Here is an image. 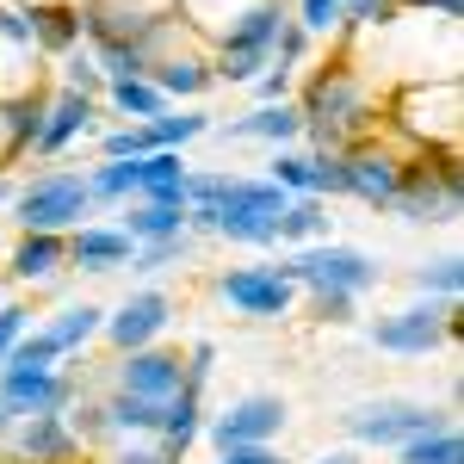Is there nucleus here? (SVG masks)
Returning <instances> with one entry per match:
<instances>
[{"label":"nucleus","instance_id":"obj_1","mask_svg":"<svg viewBox=\"0 0 464 464\" xmlns=\"http://www.w3.org/2000/svg\"><path fill=\"white\" fill-rule=\"evenodd\" d=\"M279 273H285L291 285H310L316 297H359V291H372L378 279H384L372 254L334 248V242H310V248H297L291 260H279Z\"/></svg>","mask_w":464,"mask_h":464},{"label":"nucleus","instance_id":"obj_2","mask_svg":"<svg viewBox=\"0 0 464 464\" xmlns=\"http://www.w3.org/2000/svg\"><path fill=\"white\" fill-rule=\"evenodd\" d=\"M279 211H285V192L273 179H242L229 186V198L217 205V236L229 242H248V248H266L279 242Z\"/></svg>","mask_w":464,"mask_h":464},{"label":"nucleus","instance_id":"obj_3","mask_svg":"<svg viewBox=\"0 0 464 464\" xmlns=\"http://www.w3.org/2000/svg\"><path fill=\"white\" fill-rule=\"evenodd\" d=\"M279 6L273 0H260L254 13H242L229 32L217 37V74L223 81H254V74L266 69V56H273V44H279Z\"/></svg>","mask_w":464,"mask_h":464},{"label":"nucleus","instance_id":"obj_4","mask_svg":"<svg viewBox=\"0 0 464 464\" xmlns=\"http://www.w3.org/2000/svg\"><path fill=\"white\" fill-rule=\"evenodd\" d=\"M93 205V192H87V179L81 174H37L25 192H19V223L32 229V236H63L69 223H81Z\"/></svg>","mask_w":464,"mask_h":464},{"label":"nucleus","instance_id":"obj_5","mask_svg":"<svg viewBox=\"0 0 464 464\" xmlns=\"http://www.w3.org/2000/svg\"><path fill=\"white\" fill-rule=\"evenodd\" d=\"M391 211H402L409 223H452V217H459V174H452V161L402 168Z\"/></svg>","mask_w":464,"mask_h":464},{"label":"nucleus","instance_id":"obj_6","mask_svg":"<svg viewBox=\"0 0 464 464\" xmlns=\"http://www.w3.org/2000/svg\"><path fill=\"white\" fill-rule=\"evenodd\" d=\"M446 428L440 409H421V402H365L347 415V433L365 440V446H402V440H421V433Z\"/></svg>","mask_w":464,"mask_h":464},{"label":"nucleus","instance_id":"obj_7","mask_svg":"<svg viewBox=\"0 0 464 464\" xmlns=\"http://www.w3.org/2000/svg\"><path fill=\"white\" fill-rule=\"evenodd\" d=\"M452 334V310L446 304H409V310H396V316H384V322H372V341L384 347V353H433L440 341Z\"/></svg>","mask_w":464,"mask_h":464},{"label":"nucleus","instance_id":"obj_8","mask_svg":"<svg viewBox=\"0 0 464 464\" xmlns=\"http://www.w3.org/2000/svg\"><path fill=\"white\" fill-rule=\"evenodd\" d=\"M223 304H236L242 316H285L297 285H291L279 266H236V273H223Z\"/></svg>","mask_w":464,"mask_h":464},{"label":"nucleus","instance_id":"obj_9","mask_svg":"<svg viewBox=\"0 0 464 464\" xmlns=\"http://www.w3.org/2000/svg\"><path fill=\"white\" fill-rule=\"evenodd\" d=\"M279 428H285L279 396H242L236 409H223L211 421V440H217V452H236V446H266Z\"/></svg>","mask_w":464,"mask_h":464},{"label":"nucleus","instance_id":"obj_10","mask_svg":"<svg viewBox=\"0 0 464 464\" xmlns=\"http://www.w3.org/2000/svg\"><path fill=\"white\" fill-rule=\"evenodd\" d=\"M74 396V384L50 365V372H19V365H0V409L13 415H63V402Z\"/></svg>","mask_w":464,"mask_h":464},{"label":"nucleus","instance_id":"obj_11","mask_svg":"<svg viewBox=\"0 0 464 464\" xmlns=\"http://www.w3.org/2000/svg\"><path fill=\"white\" fill-rule=\"evenodd\" d=\"M118 391L143 396V402H168L174 391H186V365H179V353L137 347V353H124V365H118Z\"/></svg>","mask_w":464,"mask_h":464},{"label":"nucleus","instance_id":"obj_12","mask_svg":"<svg viewBox=\"0 0 464 464\" xmlns=\"http://www.w3.org/2000/svg\"><path fill=\"white\" fill-rule=\"evenodd\" d=\"M396 179H402V161L391 149H353L341 155V192H353L359 205H391L396 198Z\"/></svg>","mask_w":464,"mask_h":464},{"label":"nucleus","instance_id":"obj_13","mask_svg":"<svg viewBox=\"0 0 464 464\" xmlns=\"http://www.w3.org/2000/svg\"><path fill=\"white\" fill-rule=\"evenodd\" d=\"M168 310H174V304H168L161 291H137V297H130V304H124V310L106 322L111 347H118V353H137V347H149V341L168 328Z\"/></svg>","mask_w":464,"mask_h":464},{"label":"nucleus","instance_id":"obj_14","mask_svg":"<svg viewBox=\"0 0 464 464\" xmlns=\"http://www.w3.org/2000/svg\"><path fill=\"white\" fill-rule=\"evenodd\" d=\"M137 242L124 229H74L69 236V260L81 273H111V266H130Z\"/></svg>","mask_w":464,"mask_h":464},{"label":"nucleus","instance_id":"obj_15","mask_svg":"<svg viewBox=\"0 0 464 464\" xmlns=\"http://www.w3.org/2000/svg\"><path fill=\"white\" fill-rule=\"evenodd\" d=\"M19 452H25L32 464H69L74 452H81V440L69 433L63 415H32L25 433H19Z\"/></svg>","mask_w":464,"mask_h":464},{"label":"nucleus","instance_id":"obj_16","mask_svg":"<svg viewBox=\"0 0 464 464\" xmlns=\"http://www.w3.org/2000/svg\"><path fill=\"white\" fill-rule=\"evenodd\" d=\"M87 118H93L87 93H63L56 106L44 111V124H37V155H56V149H69L74 137H87Z\"/></svg>","mask_w":464,"mask_h":464},{"label":"nucleus","instance_id":"obj_17","mask_svg":"<svg viewBox=\"0 0 464 464\" xmlns=\"http://www.w3.org/2000/svg\"><path fill=\"white\" fill-rule=\"evenodd\" d=\"M297 130H304V111L285 106V100H279V106H260V111H248V118L229 124L236 143H291Z\"/></svg>","mask_w":464,"mask_h":464},{"label":"nucleus","instance_id":"obj_18","mask_svg":"<svg viewBox=\"0 0 464 464\" xmlns=\"http://www.w3.org/2000/svg\"><path fill=\"white\" fill-rule=\"evenodd\" d=\"M124 236L130 242H168V236H186V205H149L137 198L124 211Z\"/></svg>","mask_w":464,"mask_h":464},{"label":"nucleus","instance_id":"obj_19","mask_svg":"<svg viewBox=\"0 0 464 464\" xmlns=\"http://www.w3.org/2000/svg\"><path fill=\"white\" fill-rule=\"evenodd\" d=\"M155 433H161V446H168L174 459H186V446L198 440V391H174V396H168Z\"/></svg>","mask_w":464,"mask_h":464},{"label":"nucleus","instance_id":"obj_20","mask_svg":"<svg viewBox=\"0 0 464 464\" xmlns=\"http://www.w3.org/2000/svg\"><path fill=\"white\" fill-rule=\"evenodd\" d=\"M63 260H69V242H63V236H32V229H25V242L13 248V279H25V285H32V279H50Z\"/></svg>","mask_w":464,"mask_h":464},{"label":"nucleus","instance_id":"obj_21","mask_svg":"<svg viewBox=\"0 0 464 464\" xmlns=\"http://www.w3.org/2000/svg\"><path fill=\"white\" fill-rule=\"evenodd\" d=\"M149 81H155V87H161V100H168V93H205V87H211V69H205V56H155V63H149Z\"/></svg>","mask_w":464,"mask_h":464},{"label":"nucleus","instance_id":"obj_22","mask_svg":"<svg viewBox=\"0 0 464 464\" xmlns=\"http://www.w3.org/2000/svg\"><path fill=\"white\" fill-rule=\"evenodd\" d=\"M396 452H402V464H464V440H459V428L446 421V428L421 433V440H402Z\"/></svg>","mask_w":464,"mask_h":464},{"label":"nucleus","instance_id":"obj_23","mask_svg":"<svg viewBox=\"0 0 464 464\" xmlns=\"http://www.w3.org/2000/svg\"><path fill=\"white\" fill-rule=\"evenodd\" d=\"M279 242H328V211L316 198H285L279 211Z\"/></svg>","mask_w":464,"mask_h":464},{"label":"nucleus","instance_id":"obj_24","mask_svg":"<svg viewBox=\"0 0 464 464\" xmlns=\"http://www.w3.org/2000/svg\"><path fill=\"white\" fill-rule=\"evenodd\" d=\"M100 328H106V316H100L93 304H74V310H63V316L50 322L44 334L56 341V353H74V347H81V341H93Z\"/></svg>","mask_w":464,"mask_h":464},{"label":"nucleus","instance_id":"obj_25","mask_svg":"<svg viewBox=\"0 0 464 464\" xmlns=\"http://www.w3.org/2000/svg\"><path fill=\"white\" fill-rule=\"evenodd\" d=\"M143 130H149V149H179L192 137H205V118L198 111H155V118H143Z\"/></svg>","mask_w":464,"mask_h":464},{"label":"nucleus","instance_id":"obj_26","mask_svg":"<svg viewBox=\"0 0 464 464\" xmlns=\"http://www.w3.org/2000/svg\"><path fill=\"white\" fill-rule=\"evenodd\" d=\"M111 106L124 118H155V111H168V100H161V87L149 74H130V81H111Z\"/></svg>","mask_w":464,"mask_h":464},{"label":"nucleus","instance_id":"obj_27","mask_svg":"<svg viewBox=\"0 0 464 464\" xmlns=\"http://www.w3.org/2000/svg\"><path fill=\"white\" fill-rule=\"evenodd\" d=\"M32 44H50V50H74L81 44V19L69 6H44L32 19Z\"/></svg>","mask_w":464,"mask_h":464},{"label":"nucleus","instance_id":"obj_28","mask_svg":"<svg viewBox=\"0 0 464 464\" xmlns=\"http://www.w3.org/2000/svg\"><path fill=\"white\" fill-rule=\"evenodd\" d=\"M56 359H63V353H56V341H50V334L37 328V334H19V341H13L6 365H19V372H50Z\"/></svg>","mask_w":464,"mask_h":464},{"label":"nucleus","instance_id":"obj_29","mask_svg":"<svg viewBox=\"0 0 464 464\" xmlns=\"http://www.w3.org/2000/svg\"><path fill=\"white\" fill-rule=\"evenodd\" d=\"M415 285L433 291V297H459V291H464V266H459V254H446V260L421 266V273H415Z\"/></svg>","mask_w":464,"mask_h":464},{"label":"nucleus","instance_id":"obj_30","mask_svg":"<svg viewBox=\"0 0 464 464\" xmlns=\"http://www.w3.org/2000/svg\"><path fill=\"white\" fill-rule=\"evenodd\" d=\"M192 254V236H168V242H143V248L130 254V266L137 273H161L168 260H186Z\"/></svg>","mask_w":464,"mask_h":464},{"label":"nucleus","instance_id":"obj_31","mask_svg":"<svg viewBox=\"0 0 464 464\" xmlns=\"http://www.w3.org/2000/svg\"><path fill=\"white\" fill-rule=\"evenodd\" d=\"M341 6H347V0H304V25H310V32L341 25Z\"/></svg>","mask_w":464,"mask_h":464},{"label":"nucleus","instance_id":"obj_32","mask_svg":"<svg viewBox=\"0 0 464 464\" xmlns=\"http://www.w3.org/2000/svg\"><path fill=\"white\" fill-rule=\"evenodd\" d=\"M19 334H25V310H19V304H6V310H0V365H6V353H13V341H19Z\"/></svg>","mask_w":464,"mask_h":464},{"label":"nucleus","instance_id":"obj_33","mask_svg":"<svg viewBox=\"0 0 464 464\" xmlns=\"http://www.w3.org/2000/svg\"><path fill=\"white\" fill-rule=\"evenodd\" d=\"M396 0H347L341 6V19H365V25H378V19H391Z\"/></svg>","mask_w":464,"mask_h":464},{"label":"nucleus","instance_id":"obj_34","mask_svg":"<svg viewBox=\"0 0 464 464\" xmlns=\"http://www.w3.org/2000/svg\"><path fill=\"white\" fill-rule=\"evenodd\" d=\"M69 93H87V87H93V81H100V69H93V56H69Z\"/></svg>","mask_w":464,"mask_h":464},{"label":"nucleus","instance_id":"obj_35","mask_svg":"<svg viewBox=\"0 0 464 464\" xmlns=\"http://www.w3.org/2000/svg\"><path fill=\"white\" fill-rule=\"evenodd\" d=\"M118 464H179V459L168 452V446H124V452H118Z\"/></svg>","mask_w":464,"mask_h":464},{"label":"nucleus","instance_id":"obj_36","mask_svg":"<svg viewBox=\"0 0 464 464\" xmlns=\"http://www.w3.org/2000/svg\"><path fill=\"white\" fill-rule=\"evenodd\" d=\"M223 464H285L273 446H236V452H223Z\"/></svg>","mask_w":464,"mask_h":464},{"label":"nucleus","instance_id":"obj_37","mask_svg":"<svg viewBox=\"0 0 464 464\" xmlns=\"http://www.w3.org/2000/svg\"><path fill=\"white\" fill-rule=\"evenodd\" d=\"M409 6H421V13H440L446 25H452V19L464 13V0H409Z\"/></svg>","mask_w":464,"mask_h":464},{"label":"nucleus","instance_id":"obj_38","mask_svg":"<svg viewBox=\"0 0 464 464\" xmlns=\"http://www.w3.org/2000/svg\"><path fill=\"white\" fill-rule=\"evenodd\" d=\"M316 464H359L353 452H328V459H316Z\"/></svg>","mask_w":464,"mask_h":464},{"label":"nucleus","instance_id":"obj_39","mask_svg":"<svg viewBox=\"0 0 464 464\" xmlns=\"http://www.w3.org/2000/svg\"><path fill=\"white\" fill-rule=\"evenodd\" d=\"M6 198H13V186H6V179H0V205H6Z\"/></svg>","mask_w":464,"mask_h":464},{"label":"nucleus","instance_id":"obj_40","mask_svg":"<svg viewBox=\"0 0 464 464\" xmlns=\"http://www.w3.org/2000/svg\"><path fill=\"white\" fill-rule=\"evenodd\" d=\"M6 421H13V409H0V433H6Z\"/></svg>","mask_w":464,"mask_h":464}]
</instances>
